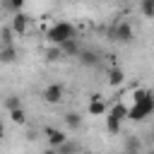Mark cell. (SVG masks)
Returning <instances> with one entry per match:
<instances>
[{"mask_svg":"<svg viewBox=\"0 0 154 154\" xmlns=\"http://www.w3.org/2000/svg\"><path fill=\"white\" fill-rule=\"evenodd\" d=\"M75 36H77V31H75V26H72L70 22H58V24H53V26L48 29V41H51L53 46H60L63 41L75 38Z\"/></svg>","mask_w":154,"mask_h":154,"instance_id":"7a4b0ae2","label":"cell"},{"mask_svg":"<svg viewBox=\"0 0 154 154\" xmlns=\"http://www.w3.org/2000/svg\"><path fill=\"white\" fill-rule=\"evenodd\" d=\"M106 130H108L111 135H116V132L120 130V120L113 118V116H106Z\"/></svg>","mask_w":154,"mask_h":154,"instance_id":"2e32d148","label":"cell"},{"mask_svg":"<svg viewBox=\"0 0 154 154\" xmlns=\"http://www.w3.org/2000/svg\"><path fill=\"white\" fill-rule=\"evenodd\" d=\"M0 46H12V29L10 26H5L0 31Z\"/></svg>","mask_w":154,"mask_h":154,"instance_id":"e0dca14e","label":"cell"},{"mask_svg":"<svg viewBox=\"0 0 154 154\" xmlns=\"http://www.w3.org/2000/svg\"><path fill=\"white\" fill-rule=\"evenodd\" d=\"M77 154H91V152H82V149H79V152H77Z\"/></svg>","mask_w":154,"mask_h":154,"instance_id":"d4e9b609","label":"cell"},{"mask_svg":"<svg viewBox=\"0 0 154 154\" xmlns=\"http://www.w3.org/2000/svg\"><path fill=\"white\" fill-rule=\"evenodd\" d=\"M108 116H113V118L123 120V118H128V106H123V103H116V106L111 108V113H108Z\"/></svg>","mask_w":154,"mask_h":154,"instance_id":"5bb4252c","label":"cell"},{"mask_svg":"<svg viewBox=\"0 0 154 154\" xmlns=\"http://www.w3.org/2000/svg\"><path fill=\"white\" fill-rule=\"evenodd\" d=\"M46 58H48V60L53 63V60H60V58H63V53H60V48L55 46V48H51V51L46 53Z\"/></svg>","mask_w":154,"mask_h":154,"instance_id":"44dd1931","label":"cell"},{"mask_svg":"<svg viewBox=\"0 0 154 154\" xmlns=\"http://www.w3.org/2000/svg\"><path fill=\"white\" fill-rule=\"evenodd\" d=\"M58 48H60V53H63V55H72V58H77V55H79V51H82V46H79V38H77V36H75V38H67V41H63Z\"/></svg>","mask_w":154,"mask_h":154,"instance_id":"8992f818","label":"cell"},{"mask_svg":"<svg viewBox=\"0 0 154 154\" xmlns=\"http://www.w3.org/2000/svg\"><path fill=\"white\" fill-rule=\"evenodd\" d=\"M46 137H48V144L55 149V147H60L67 137H65V132H60V130H55V128H46Z\"/></svg>","mask_w":154,"mask_h":154,"instance_id":"52a82bcc","label":"cell"},{"mask_svg":"<svg viewBox=\"0 0 154 154\" xmlns=\"http://www.w3.org/2000/svg\"><path fill=\"white\" fill-rule=\"evenodd\" d=\"M26 26H29V17H26L24 12H14L12 24H10L12 34H26Z\"/></svg>","mask_w":154,"mask_h":154,"instance_id":"5b68a950","label":"cell"},{"mask_svg":"<svg viewBox=\"0 0 154 154\" xmlns=\"http://www.w3.org/2000/svg\"><path fill=\"white\" fill-rule=\"evenodd\" d=\"M22 106V101H19V96H14V94H10L7 99H5V108L7 111H14V108H19Z\"/></svg>","mask_w":154,"mask_h":154,"instance_id":"ac0fdd59","label":"cell"},{"mask_svg":"<svg viewBox=\"0 0 154 154\" xmlns=\"http://www.w3.org/2000/svg\"><path fill=\"white\" fill-rule=\"evenodd\" d=\"M128 152H140V140L137 137H130L128 140Z\"/></svg>","mask_w":154,"mask_h":154,"instance_id":"7402d4cb","label":"cell"},{"mask_svg":"<svg viewBox=\"0 0 154 154\" xmlns=\"http://www.w3.org/2000/svg\"><path fill=\"white\" fill-rule=\"evenodd\" d=\"M10 118H12L14 123H24V120H26V116H24V108L19 106V108H14V111H10Z\"/></svg>","mask_w":154,"mask_h":154,"instance_id":"d6986e66","label":"cell"},{"mask_svg":"<svg viewBox=\"0 0 154 154\" xmlns=\"http://www.w3.org/2000/svg\"><path fill=\"white\" fill-rule=\"evenodd\" d=\"M111 34H113V38H116V41H120V43H130V41H132V26H130L128 22L116 24Z\"/></svg>","mask_w":154,"mask_h":154,"instance_id":"3957f363","label":"cell"},{"mask_svg":"<svg viewBox=\"0 0 154 154\" xmlns=\"http://www.w3.org/2000/svg\"><path fill=\"white\" fill-rule=\"evenodd\" d=\"M17 60V48L12 46H0V63H14Z\"/></svg>","mask_w":154,"mask_h":154,"instance_id":"ba28073f","label":"cell"},{"mask_svg":"<svg viewBox=\"0 0 154 154\" xmlns=\"http://www.w3.org/2000/svg\"><path fill=\"white\" fill-rule=\"evenodd\" d=\"M22 5H24V0H5V7L12 12H22Z\"/></svg>","mask_w":154,"mask_h":154,"instance_id":"ffe728a7","label":"cell"},{"mask_svg":"<svg viewBox=\"0 0 154 154\" xmlns=\"http://www.w3.org/2000/svg\"><path fill=\"white\" fill-rule=\"evenodd\" d=\"M43 154H55V149H53V147H51V149H46V152H43Z\"/></svg>","mask_w":154,"mask_h":154,"instance_id":"603a6c76","label":"cell"},{"mask_svg":"<svg viewBox=\"0 0 154 154\" xmlns=\"http://www.w3.org/2000/svg\"><path fill=\"white\" fill-rule=\"evenodd\" d=\"M123 79H125V75H123V70H120V67H113V70L108 72V84H111V87L123 84Z\"/></svg>","mask_w":154,"mask_h":154,"instance_id":"7c38bea8","label":"cell"},{"mask_svg":"<svg viewBox=\"0 0 154 154\" xmlns=\"http://www.w3.org/2000/svg\"><path fill=\"white\" fill-rule=\"evenodd\" d=\"M63 84H58V82H53V84H48L46 89H43V101L46 103H60V99H63Z\"/></svg>","mask_w":154,"mask_h":154,"instance_id":"277c9868","label":"cell"},{"mask_svg":"<svg viewBox=\"0 0 154 154\" xmlns=\"http://www.w3.org/2000/svg\"><path fill=\"white\" fill-rule=\"evenodd\" d=\"M89 113H91V116H101V113H106V106H103V101H101V96H99V94H94V96H91Z\"/></svg>","mask_w":154,"mask_h":154,"instance_id":"30bf717a","label":"cell"},{"mask_svg":"<svg viewBox=\"0 0 154 154\" xmlns=\"http://www.w3.org/2000/svg\"><path fill=\"white\" fill-rule=\"evenodd\" d=\"M77 152H79V144L72 140H65L60 147H55V154H77Z\"/></svg>","mask_w":154,"mask_h":154,"instance_id":"8fae6325","label":"cell"},{"mask_svg":"<svg viewBox=\"0 0 154 154\" xmlns=\"http://www.w3.org/2000/svg\"><path fill=\"white\" fill-rule=\"evenodd\" d=\"M2 135H5V125L0 123V137H2Z\"/></svg>","mask_w":154,"mask_h":154,"instance_id":"cb8c5ba5","label":"cell"},{"mask_svg":"<svg viewBox=\"0 0 154 154\" xmlns=\"http://www.w3.org/2000/svg\"><path fill=\"white\" fill-rule=\"evenodd\" d=\"M65 123H67L72 130H77V128L82 125V116H79V113H75V111H70V113H65Z\"/></svg>","mask_w":154,"mask_h":154,"instance_id":"4fadbf2b","label":"cell"},{"mask_svg":"<svg viewBox=\"0 0 154 154\" xmlns=\"http://www.w3.org/2000/svg\"><path fill=\"white\" fill-rule=\"evenodd\" d=\"M132 99H135V103L128 108V118L130 120L140 123L147 116H152V111H154V96H152L149 89H135V96Z\"/></svg>","mask_w":154,"mask_h":154,"instance_id":"6da1fadb","label":"cell"},{"mask_svg":"<svg viewBox=\"0 0 154 154\" xmlns=\"http://www.w3.org/2000/svg\"><path fill=\"white\" fill-rule=\"evenodd\" d=\"M79 63L82 65H89V67H94V65H99V55L96 53H91V51H79Z\"/></svg>","mask_w":154,"mask_h":154,"instance_id":"9c48e42d","label":"cell"},{"mask_svg":"<svg viewBox=\"0 0 154 154\" xmlns=\"http://www.w3.org/2000/svg\"><path fill=\"white\" fill-rule=\"evenodd\" d=\"M2 2H5V0H2Z\"/></svg>","mask_w":154,"mask_h":154,"instance_id":"484cf974","label":"cell"},{"mask_svg":"<svg viewBox=\"0 0 154 154\" xmlns=\"http://www.w3.org/2000/svg\"><path fill=\"white\" fill-rule=\"evenodd\" d=\"M140 10H142V14L147 19L154 17V0H140Z\"/></svg>","mask_w":154,"mask_h":154,"instance_id":"9a60e30c","label":"cell"}]
</instances>
